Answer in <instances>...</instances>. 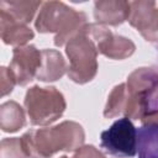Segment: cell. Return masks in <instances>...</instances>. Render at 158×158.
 <instances>
[{
    "label": "cell",
    "mask_w": 158,
    "mask_h": 158,
    "mask_svg": "<svg viewBox=\"0 0 158 158\" xmlns=\"http://www.w3.org/2000/svg\"><path fill=\"white\" fill-rule=\"evenodd\" d=\"M0 36L5 44L23 47L35 37V33L27 25L15 22L4 15H0Z\"/></svg>",
    "instance_id": "obj_13"
},
{
    "label": "cell",
    "mask_w": 158,
    "mask_h": 158,
    "mask_svg": "<svg viewBox=\"0 0 158 158\" xmlns=\"http://www.w3.org/2000/svg\"><path fill=\"white\" fill-rule=\"evenodd\" d=\"M126 102H127L126 83L115 85L107 96V101L104 109V117L114 118L120 115H123L126 110Z\"/></svg>",
    "instance_id": "obj_16"
},
{
    "label": "cell",
    "mask_w": 158,
    "mask_h": 158,
    "mask_svg": "<svg viewBox=\"0 0 158 158\" xmlns=\"http://www.w3.org/2000/svg\"><path fill=\"white\" fill-rule=\"evenodd\" d=\"M127 102L123 117L141 120L158 98V65L139 67L126 80Z\"/></svg>",
    "instance_id": "obj_3"
},
{
    "label": "cell",
    "mask_w": 158,
    "mask_h": 158,
    "mask_svg": "<svg viewBox=\"0 0 158 158\" xmlns=\"http://www.w3.org/2000/svg\"><path fill=\"white\" fill-rule=\"evenodd\" d=\"M42 1L31 0H1L0 1V15L9 17L15 22L28 25L38 9L42 6Z\"/></svg>",
    "instance_id": "obj_12"
},
{
    "label": "cell",
    "mask_w": 158,
    "mask_h": 158,
    "mask_svg": "<svg viewBox=\"0 0 158 158\" xmlns=\"http://www.w3.org/2000/svg\"><path fill=\"white\" fill-rule=\"evenodd\" d=\"M0 158H28L23 149L21 137L2 138L0 142Z\"/></svg>",
    "instance_id": "obj_17"
},
{
    "label": "cell",
    "mask_w": 158,
    "mask_h": 158,
    "mask_svg": "<svg viewBox=\"0 0 158 158\" xmlns=\"http://www.w3.org/2000/svg\"><path fill=\"white\" fill-rule=\"evenodd\" d=\"M100 147L110 156L132 158L137 154V128L130 118H118L101 132Z\"/></svg>",
    "instance_id": "obj_6"
},
{
    "label": "cell",
    "mask_w": 158,
    "mask_h": 158,
    "mask_svg": "<svg viewBox=\"0 0 158 158\" xmlns=\"http://www.w3.org/2000/svg\"><path fill=\"white\" fill-rule=\"evenodd\" d=\"M65 54L69 59L68 78L77 84L91 81L98 73V48L94 40L88 35L85 26L65 44Z\"/></svg>",
    "instance_id": "obj_4"
},
{
    "label": "cell",
    "mask_w": 158,
    "mask_h": 158,
    "mask_svg": "<svg viewBox=\"0 0 158 158\" xmlns=\"http://www.w3.org/2000/svg\"><path fill=\"white\" fill-rule=\"evenodd\" d=\"M68 70L63 54L57 49H42V62L37 73V79L44 83L59 80Z\"/></svg>",
    "instance_id": "obj_11"
},
{
    "label": "cell",
    "mask_w": 158,
    "mask_h": 158,
    "mask_svg": "<svg viewBox=\"0 0 158 158\" xmlns=\"http://www.w3.org/2000/svg\"><path fill=\"white\" fill-rule=\"evenodd\" d=\"M127 21L147 42H158V5L156 1H131Z\"/></svg>",
    "instance_id": "obj_8"
},
{
    "label": "cell",
    "mask_w": 158,
    "mask_h": 158,
    "mask_svg": "<svg viewBox=\"0 0 158 158\" xmlns=\"http://www.w3.org/2000/svg\"><path fill=\"white\" fill-rule=\"evenodd\" d=\"M59 158H68L67 156H62V157H59Z\"/></svg>",
    "instance_id": "obj_21"
},
{
    "label": "cell",
    "mask_w": 158,
    "mask_h": 158,
    "mask_svg": "<svg viewBox=\"0 0 158 158\" xmlns=\"http://www.w3.org/2000/svg\"><path fill=\"white\" fill-rule=\"evenodd\" d=\"M131 1L98 0L94 2V19L102 26H118L128 20Z\"/></svg>",
    "instance_id": "obj_10"
},
{
    "label": "cell",
    "mask_w": 158,
    "mask_h": 158,
    "mask_svg": "<svg viewBox=\"0 0 158 158\" xmlns=\"http://www.w3.org/2000/svg\"><path fill=\"white\" fill-rule=\"evenodd\" d=\"M17 84L15 74L10 68L1 67L0 68V90H1V96H6L10 93H12L15 85Z\"/></svg>",
    "instance_id": "obj_18"
},
{
    "label": "cell",
    "mask_w": 158,
    "mask_h": 158,
    "mask_svg": "<svg viewBox=\"0 0 158 158\" xmlns=\"http://www.w3.org/2000/svg\"><path fill=\"white\" fill-rule=\"evenodd\" d=\"M23 106L31 125L48 126L64 114L67 102L57 88L33 85L26 91Z\"/></svg>",
    "instance_id": "obj_5"
},
{
    "label": "cell",
    "mask_w": 158,
    "mask_h": 158,
    "mask_svg": "<svg viewBox=\"0 0 158 158\" xmlns=\"http://www.w3.org/2000/svg\"><path fill=\"white\" fill-rule=\"evenodd\" d=\"M85 30L94 40L98 52L109 59L122 60L131 57L136 51V44L132 40L115 35L109 27L99 23H86Z\"/></svg>",
    "instance_id": "obj_7"
},
{
    "label": "cell",
    "mask_w": 158,
    "mask_h": 158,
    "mask_svg": "<svg viewBox=\"0 0 158 158\" xmlns=\"http://www.w3.org/2000/svg\"><path fill=\"white\" fill-rule=\"evenodd\" d=\"M86 20L85 12L78 11L63 1H46L36 16L35 27L40 33H56L54 44L62 47L88 23Z\"/></svg>",
    "instance_id": "obj_2"
},
{
    "label": "cell",
    "mask_w": 158,
    "mask_h": 158,
    "mask_svg": "<svg viewBox=\"0 0 158 158\" xmlns=\"http://www.w3.org/2000/svg\"><path fill=\"white\" fill-rule=\"evenodd\" d=\"M154 110H157V111H158V98L154 100V102L152 104V106H151V109L148 110V112H149V111H154Z\"/></svg>",
    "instance_id": "obj_20"
},
{
    "label": "cell",
    "mask_w": 158,
    "mask_h": 158,
    "mask_svg": "<svg viewBox=\"0 0 158 158\" xmlns=\"http://www.w3.org/2000/svg\"><path fill=\"white\" fill-rule=\"evenodd\" d=\"M138 158H158V122L142 123L137 128Z\"/></svg>",
    "instance_id": "obj_14"
},
{
    "label": "cell",
    "mask_w": 158,
    "mask_h": 158,
    "mask_svg": "<svg viewBox=\"0 0 158 158\" xmlns=\"http://www.w3.org/2000/svg\"><path fill=\"white\" fill-rule=\"evenodd\" d=\"M26 125V116L22 106L9 100L0 105V128L2 132L14 133Z\"/></svg>",
    "instance_id": "obj_15"
},
{
    "label": "cell",
    "mask_w": 158,
    "mask_h": 158,
    "mask_svg": "<svg viewBox=\"0 0 158 158\" xmlns=\"http://www.w3.org/2000/svg\"><path fill=\"white\" fill-rule=\"evenodd\" d=\"M42 62V51L33 44L15 47L9 68L15 74L17 85L25 86L31 83L38 73Z\"/></svg>",
    "instance_id": "obj_9"
},
{
    "label": "cell",
    "mask_w": 158,
    "mask_h": 158,
    "mask_svg": "<svg viewBox=\"0 0 158 158\" xmlns=\"http://www.w3.org/2000/svg\"><path fill=\"white\" fill-rule=\"evenodd\" d=\"M84 141L83 126L70 120L49 127L30 130L21 136L28 158H52L57 152H73L79 149Z\"/></svg>",
    "instance_id": "obj_1"
},
{
    "label": "cell",
    "mask_w": 158,
    "mask_h": 158,
    "mask_svg": "<svg viewBox=\"0 0 158 158\" xmlns=\"http://www.w3.org/2000/svg\"><path fill=\"white\" fill-rule=\"evenodd\" d=\"M72 158H106V156L93 144H83L75 151Z\"/></svg>",
    "instance_id": "obj_19"
}]
</instances>
